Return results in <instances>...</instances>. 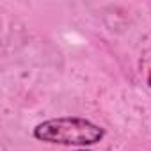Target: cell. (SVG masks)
<instances>
[{
    "instance_id": "1",
    "label": "cell",
    "mask_w": 151,
    "mask_h": 151,
    "mask_svg": "<svg viewBox=\"0 0 151 151\" xmlns=\"http://www.w3.org/2000/svg\"><path fill=\"white\" fill-rule=\"evenodd\" d=\"M34 137L48 144L62 146H91L105 137V130L86 117H55L39 123Z\"/></svg>"
},
{
    "instance_id": "2",
    "label": "cell",
    "mask_w": 151,
    "mask_h": 151,
    "mask_svg": "<svg viewBox=\"0 0 151 151\" xmlns=\"http://www.w3.org/2000/svg\"><path fill=\"white\" fill-rule=\"evenodd\" d=\"M77 151H89V149H77Z\"/></svg>"
}]
</instances>
